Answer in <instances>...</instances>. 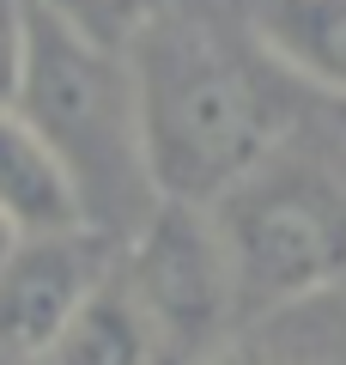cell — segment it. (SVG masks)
Wrapping results in <instances>:
<instances>
[{
  "instance_id": "9c48e42d",
  "label": "cell",
  "mask_w": 346,
  "mask_h": 365,
  "mask_svg": "<svg viewBox=\"0 0 346 365\" xmlns=\"http://www.w3.org/2000/svg\"><path fill=\"white\" fill-rule=\"evenodd\" d=\"M43 6H49L55 19H67L73 31H85L91 43L128 55L134 37H140L158 13H170L177 0H43Z\"/></svg>"
},
{
  "instance_id": "5b68a950",
  "label": "cell",
  "mask_w": 346,
  "mask_h": 365,
  "mask_svg": "<svg viewBox=\"0 0 346 365\" xmlns=\"http://www.w3.org/2000/svg\"><path fill=\"white\" fill-rule=\"evenodd\" d=\"M115 274V244L103 232H43L19 237L0 262V359L43 365L85 299Z\"/></svg>"
},
{
  "instance_id": "7c38bea8",
  "label": "cell",
  "mask_w": 346,
  "mask_h": 365,
  "mask_svg": "<svg viewBox=\"0 0 346 365\" xmlns=\"http://www.w3.org/2000/svg\"><path fill=\"white\" fill-rule=\"evenodd\" d=\"M243 365H256V359H243Z\"/></svg>"
},
{
  "instance_id": "30bf717a",
  "label": "cell",
  "mask_w": 346,
  "mask_h": 365,
  "mask_svg": "<svg viewBox=\"0 0 346 365\" xmlns=\"http://www.w3.org/2000/svg\"><path fill=\"white\" fill-rule=\"evenodd\" d=\"M25 73V0H0V110H13Z\"/></svg>"
},
{
  "instance_id": "ba28073f",
  "label": "cell",
  "mask_w": 346,
  "mask_h": 365,
  "mask_svg": "<svg viewBox=\"0 0 346 365\" xmlns=\"http://www.w3.org/2000/svg\"><path fill=\"white\" fill-rule=\"evenodd\" d=\"M43 365H158V341L146 329L122 268L85 299V311L67 323V335L55 341V353Z\"/></svg>"
},
{
  "instance_id": "8992f818",
  "label": "cell",
  "mask_w": 346,
  "mask_h": 365,
  "mask_svg": "<svg viewBox=\"0 0 346 365\" xmlns=\"http://www.w3.org/2000/svg\"><path fill=\"white\" fill-rule=\"evenodd\" d=\"M237 19L285 79L346 104V0H237Z\"/></svg>"
},
{
  "instance_id": "3957f363",
  "label": "cell",
  "mask_w": 346,
  "mask_h": 365,
  "mask_svg": "<svg viewBox=\"0 0 346 365\" xmlns=\"http://www.w3.org/2000/svg\"><path fill=\"white\" fill-rule=\"evenodd\" d=\"M237 317H268L346 274V189L304 153H273L206 207Z\"/></svg>"
},
{
  "instance_id": "6da1fadb",
  "label": "cell",
  "mask_w": 346,
  "mask_h": 365,
  "mask_svg": "<svg viewBox=\"0 0 346 365\" xmlns=\"http://www.w3.org/2000/svg\"><path fill=\"white\" fill-rule=\"evenodd\" d=\"M128 67L158 201L213 207L249 170L285 153V73L249 43L243 19L231 25L213 13V0H177L170 13H158L134 37Z\"/></svg>"
},
{
  "instance_id": "52a82bcc",
  "label": "cell",
  "mask_w": 346,
  "mask_h": 365,
  "mask_svg": "<svg viewBox=\"0 0 346 365\" xmlns=\"http://www.w3.org/2000/svg\"><path fill=\"white\" fill-rule=\"evenodd\" d=\"M0 220L13 225L19 237L79 232L85 225L61 158L37 140V128L19 110H0Z\"/></svg>"
},
{
  "instance_id": "8fae6325",
  "label": "cell",
  "mask_w": 346,
  "mask_h": 365,
  "mask_svg": "<svg viewBox=\"0 0 346 365\" xmlns=\"http://www.w3.org/2000/svg\"><path fill=\"white\" fill-rule=\"evenodd\" d=\"M13 244H19V232H13L6 220H0V262H6V250H13Z\"/></svg>"
},
{
  "instance_id": "4fadbf2b",
  "label": "cell",
  "mask_w": 346,
  "mask_h": 365,
  "mask_svg": "<svg viewBox=\"0 0 346 365\" xmlns=\"http://www.w3.org/2000/svg\"><path fill=\"white\" fill-rule=\"evenodd\" d=\"M0 365H6V359H0Z\"/></svg>"
},
{
  "instance_id": "277c9868",
  "label": "cell",
  "mask_w": 346,
  "mask_h": 365,
  "mask_svg": "<svg viewBox=\"0 0 346 365\" xmlns=\"http://www.w3.org/2000/svg\"><path fill=\"white\" fill-rule=\"evenodd\" d=\"M158 341V365H206V347L237 317L231 274L206 207L158 201L152 220L128 237V256L115 262Z\"/></svg>"
},
{
  "instance_id": "7a4b0ae2",
  "label": "cell",
  "mask_w": 346,
  "mask_h": 365,
  "mask_svg": "<svg viewBox=\"0 0 346 365\" xmlns=\"http://www.w3.org/2000/svg\"><path fill=\"white\" fill-rule=\"evenodd\" d=\"M13 110L61 158L85 232L128 244L158 207L140 134V91L122 49H103L43 0H25V73Z\"/></svg>"
}]
</instances>
